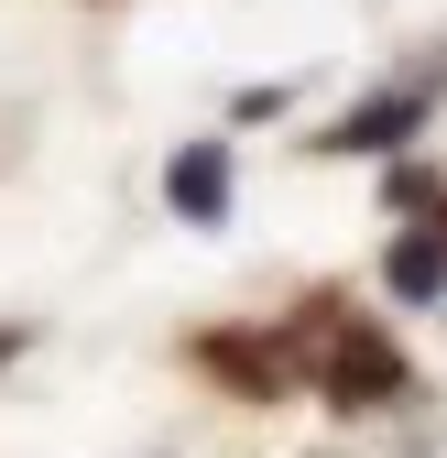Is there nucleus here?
I'll use <instances>...</instances> for the list:
<instances>
[{"mask_svg":"<svg viewBox=\"0 0 447 458\" xmlns=\"http://www.w3.org/2000/svg\"><path fill=\"white\" fill-rule=\"evenodd\" d=\"M164 197H175V218H218V208H230V153L186 142L175 164H164Z\"/></svg>","mask_w":447,"mask_h":458,"instance_id":"f257e3e1","label":"nucleus"},{"mask_svg":"<svg viewBox=\"0 0 447 458\" xmlns=\"http://www.w3.org/2000/svg\"><path fill=\"white\" fill-rule=\"evenodd\" d=\"M393 295H415V306H426V295H447V241H436V229L393 251Z\"/></svg>","mask_w":447,"mask_h":458,"instance_id":"7ed1b4c3","label":"nucleus"},{"mask_svg":"<svg viewBox=\"0 0 447 458\" xmlns=\"http://www.w3.org/2000/svg\"><path fill=\"white\" fill-rule=\"evenodd\" d=\"M415 121H426V98H371L360 121H339V131H327V153H371V142H404Z\"/></svg>","mask_w":447,"mask_h":458,"instance_id":"f03ea898","label":"nucleus"}]
</instances>
